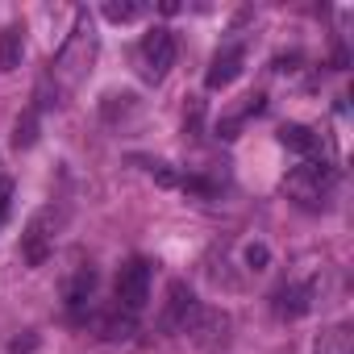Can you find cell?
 Here are the masks:
<instances>
[{"label": "cell", "mask_w": 354, "mask_h": 354, "mask_svg": "<svg viewBox=\"0 0 354 354\" xmlns=\"http://www.w3.org/2000/svg\"><path fill=\"white\" fill-rule=\"evenodd\" d=\"M96 50H100L96 21H92L88 9H80L71 34L63 38V46H59V55H55V67H50L55 84H59L63 92H75V88L88 80V71H92V63H96Z\"/></svg>", "instance_id": "obj_1"}, {"label": "cell", "mask_w": 354, "mask_h": 354, "mask_svg": "<svg viewBox=\"0 0 354 354\" xmlns=\"http://www.w3.org/2000/svg\"><path fill=\"white\" fill-rule=\"evenodd\" d=\"M333 184H337V175L325 158H313V162H300L288 171V180H283V192L288 201H296L300 209H325L329 196H333Z\"/></svg>", "instance_id": "obj_2"}, {"label": "cell", "mask_w": 354, "mask_h": 354, "mask_svg": "<svg viewBox=\"0 0 354 354\" xmlns=\"http://www.w3.org/2000/svg\"><path fill=\"white\" fill-rule=\"evenodd\" d=\"M59 230H63V213H59L55 205H46V209H38V213L30 217V225H26V234H21V259H26V267H42V263L55 254Z\"/></svg>", "instance_id": "obj_3"}, {"label": "cell", "mask_w": 354, "mask_h": 354, "mask_svg": "<svg viewBox=\"0 0 354 354\" xmlns=\"http://www.w3.org/2000/svg\"><path fill=\"white\" fill-rule=\"evenodd\" d=\"M171 63H175V34L167 26L146 30L142 42H138V71H142V80L146 84H158L171 71Z\"/></svg>", "instance_id": "obj_4"}, {"label": "cell", "mask_w": 354, "mask_h": 354, "mask_svg": "<svg viewBox=\"0 0 354 354\" xmlns=\"http://www.w3.org/2000/svg\"><path fill=\"white\" fill-rule=\"evenodd\" d=\"M150 279H154L150 263H146V259H129V263L117 271V283H113V292H117V313L138 317V313L146 308V300H150Z\"/></svg>", "instance_id": "obj_5"}, {"label": "cell", "mask_w": 354, "mask_h": 354, "mask_svg": "<svg viewBox=\"0 0 354 354\" xmlns=\"http://www.w3.org/2000/svg\"><path fill=\"white\" fill-rule=\"evenodd\" d=\"M201 321V300L192 296L188 283H171V300H167V313H162V329H175V333H188L196 329Z\"/></svg>", "instance_id": "obj_6"}, {"label": "cell", "mask_w": 354, "mask_h": 354, "mask_svg": "<svg viewBox=\"0 0 354 354\" xmlns=\"http://www.w3.org/2000/svg\"><path fill=\"white\" fill-rule=\"evenodd\" d=\"M242 63H246V50L238 46V42H230V46H221L217 55H213V63H209V71H205V84L217 92V88H230L238 75H242Z\"/></svg>", "instance_id": "obj_7"}, {"label": "cell", "mask_w": 354, "mask_h": 354, "mask_svg": "<svg viewBox=\"0 0 354 354\" xmlns=\"http://www.w3.org/2000/svg\"><path fill=\"white\" fill-rule=\"evenodd\" d=\"M279 142H283L288 150H296L304 162H313L317 154H325V138H321L317 129H308V125H296V121L279 129Z\"/></svg>", "instance_id": "obj_8"}, {"label": "cell", "mask_w": 354, "mask_h": 354, "mask_svg": "<svg viewBox=\"0 0 354 354\" xmlns=\"http://www.w3.org/2000/svg\"><path fill=\"white\" fill-rule=\"evenodd\" d=\"M92 296H96V271H92V267H80L75 279L67 283V313H71L75 321H84L88 308H92Z\"/></svg>", "instance_id": "obj_9"}, {"label": "cell", "mask_w": 354, "mask_h": 354, "mask_svg": "<svg viewBox=\"0 0 354 354\" xmlns=\"http://www.w3.org/2000/svg\"><path fill=\"white\" fill-rule=\"evenodd\" d=\"M308 308H313V292H308L304 283H283V288L275 292V313H279V317L296 321V317H304Z\"/></svg>", "instance_id": "obj_10"}, {"label": "cell", "mask_w": 354, "mask_h": 354, "mask_svg": "<svg viewBox=\"0 0 354 354\" xmlns=\"http://www.w3.org/2000/svg\"><path fill=\"white\" fill-rule=\"evenodd\" d=\"M26 59V30L21 26H5L0 30V71H17Z\"/></svg>", "instance_id": "obj_11"}, {"label": "cell", "mask_w": 354, "mask_h": 354, "mask_svg": "<svg viewBox=\"0 0 354 354\" xmlns=\"http://www.w3.org/2000/svg\"><path fill=\"white\" fill-rule=\"evenodd\" d=\"M313 354H354V333H350V325H329V329H321L317 342H313Z\"/></svg>", "instance_id": "obj_12"}, {"label": "cell", "mask_w": 354, "mask_h": 354, "mask_svg": "<svg viewBox=\"0 0 354 354\" xmlns=\"http://www.w3.org/2000/svg\"><path fill=\"white\" fill-rule=\"evenodd\" d=\"M38 113H42V104H30V109L17 117V125H13V146H17V150H30V146L38 142Z\"/></svg>", "instance_id": "obj_13"}, {"label": "cell", "mask_w": 354, "mask_h": 354, "mask_svg": "<svg viewBox=\"0 0 354 354\" xmlns=\"http://www.w3.org/2000/svg\"><path fill=\"white\" fill-rule=\"evenodd\" d=\"M142 13H146L142 0H104V17H109L113 26H129V21H138Z\"/></svg>", "instance_id": "obj_14"}, {"label": "cell", "mask_w": 354, "mask_h": 354, "mask_svg": "<svg viewBox=\"0 0 354 354\" xmlns=\"http://www.w3.org/2000/svg\"><path fill=\"white\" fill-rule=\"evenodd\" d=\"M146 171L154 175V180H158L162 188H180V184H184V180H180V175H175V171H171V162H162V158H146Z\"/></svg>", "instance_id": "obj_15"}, {"label": "cell", "mask_w": 354, "mask_h": 354, "mask_svg": "<svg viewBox=\"0 0 354 354\" xmlns=\"http://www.w3.org/2000/svg\"><path fill=\"white\" fill-rule=\"evenodd\" d=\"M246 263H250V271H263L267 263H271V250L259 242V246H246Z\"/></svg>", "instance_id": "obj_16"}, {"label": "cell", "mask_w": 354, "mask_h": 354, "mask_svg": "<svg viewBox=\"0 0 354 354\" xmlns=\"http://www.w3.org/2000/svg\"><path fill=\"white\" fill-rule=\"evenodd\" d=\"M9 196H13V184H9V180H0V221L9 217Z\"/></svg>", "instance_id": "obj_17"}, {"label": "cell", "mask_w": 354, "mask_h": 354, "mask_svg": "<svg viewBox=\"0 0 354 354\" xmlns=\"http://www.w3.org/2000/svg\"><path fill=\"white\" fill-rule=\"evenodd\" d=\"M34 346H38V337H26V342L17 337V342H9V354H30Z\"/></svg>", "instance_id": "obj_18"}]
</instances>
